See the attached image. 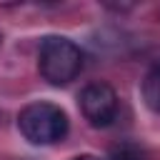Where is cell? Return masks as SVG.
I'll return each instance as SVG.
<instances>
[{"label": "cell", "instance_id": "obj_1", "mask_svg": "<svg viewBox=\"0 0 160 160\" xmlns=\"http://www.w3.org/2000/svg\"><path fill=\"white\" fill-rule=\"evenodd\" d=\"M38 70H40L42 80H48L50 85H55V88L68 85L82 70V52L72 40L60 38V35H48L40 42Z\"/></svg>", "mask_w": 160, "mask_h": 160}, {"label": "cell", "instance_id": "obj_4", "mask_svg": "<svg viewBox=\"0 0 160 160\" xmlns=\"http://www.w3.org/2000/svg\"><path fill=\"white\" fill-rule=\"evenodd\" d=\"M142 100L152 112L160 115V62H155L142 78Z\"/></svg>", "mask_w": 160, "mask_h": 160}, {"label": "cell", "instance_id": "obj_6", "mask_svg": "<svg viewBox=\"0 0 160 160\" xmlns=\"http://www.w3.org/2000/svg\"><path fill=\"white\" fill-rule=\"evenodd\" d=\"M72 160H100V158H95V155H78V158H72Z\"/></svg>", "mask_w": 160, "mask_h": 160}, {"label": "cell", "instance_id": "obj_5", "mask_svg": "<svg viewBox=\"0 0 160 160\" xmlns=\"http://www.w3.org/2000/svg\"><path fill=\"white\" fill-rule=\"evenodd\" d=\"M110 160H150L148 150H142L140 145H132V142H122V145H115L110 150Z\"/></svg>", "mask_w": 160, "mask_h": 160}, {"label": "cell", "instance_id": "obj_2", "mask_svg": "<svg viewBox=\"0 0 160 160\" xmlns=\"http://www.w3.org/2000/svg\"><path fill=\"white\" fill-rule=\"evenodd\" d=\"M18 128L22 138L32 145H52L68 135V115L55 102H30L18 115Z\"/></svg>", "mask_w": 160, "mask_h": 160}, {"label": "cell", "instance_id": "obj_3", "mask_svg": "<svg viewBox=\"0 0 160 160\" xmlns=\"http://www.w3.org/2000/svg\"><path fill=\"white\" fill-rule=\"evenodd\" d=\"M80 112L92 128H108L118 115V95L108 82H90L80 92Z\"/></svg>", "mask_w": 160, "mask_h": 160}]
</instances>
